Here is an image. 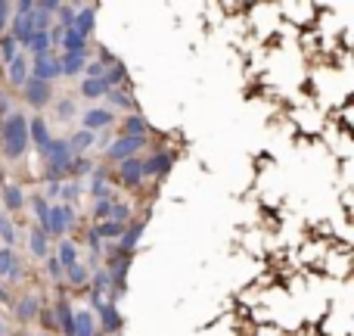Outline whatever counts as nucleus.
Segmentation results:
<instances>
[{
  "instance_id": "4c0bfd02",
  "label": "nucleus",
  "mask_w": 354,
  "mask_h": 336,
  "mask_svg": "<svg viewBox=\"0 0 354 336\" xmlns=\"http://www.w3.org/2000/svg\"><path fill=\"white\" fill-rule=\"evenodd\" d=\"M75 10H78V3H59V25H62V28H68V25H72Z\"/></svg>"
},
{
  "instance_id": "393cba45",
  "label": "nucleus",
  "mask_w": 354,
  "mask_h": 336,
  "mask_svg": "<svg viewBox=\"0 0 354 336\" xmlns=\"http://www.w3.org/2000/svg\"><path fill=\"white\" fill-rule=\"evenodd\" d=\"M93 227H97L100 240H122V233H124V224H118V221H100Z\"/></svg>"
},
{
  "instance_id": "9d476101",
  "label": "nucleus",
  "mask_w": 354,
  "mask_h": 336,
  "mask_svg": "<svg viewBox=\"0 0 354 336\" xmlns=\"http://www.w3.org/2000/svg\"><path fill=\"white\" fill-rule=\"evenodd\" d=\"M112 109H87L84 116H81V125H84V131H106L112 125Z\"/></svg>"
},
{
  "instance_id": "c03bdc74",
  "label": "nucleus",
  "mask_w": 354,
  "mask_h": 336,
  "mask_svg": "<svg viewBox=\"0 0 354 336\" xmlns=\"http://www.w3.org/2000/svg\"><path fill=\"white\" fill-rule=\"evenodd\" d=\"M50 22H53V19H50L47 12H37L35 10V31H50Z\"/></svg>"
},
{
  "instance_id": "c9c22d12",
  "label": "nucleus",
  "mask_w": 354,
  "mask_h": 336,
  "mask_svg": "<svg viewBox=\"0 0 354 336\" xmlns=\"http://www.w3.org/2000/svg\"><path fill=\"white\" fill-rule=\"evenodd\" d=\"M62 274H66V268L59 265V258L47 256V277H50V281H62Z\"/></svg>"
},
{
  "instance_id": "473e14b6",
  "label": "nucleus",
  "mask_w": 354,
  "mask_h": 336,
  "mask_svg": "<svg viewBox=\"0 0 354 336\" xmlns=\"http://www.w3.org/2000/svg\"><path fill=\"white\" fill-rule=\"evenodd\" d=\"M16 47H19V44L12 41L10 35H3V41H0V60H3L6 66H10V62H12V60H16V56H19V53H16Z\"/></svg>"
},
{
  "instance_id": "412c9836",
  "label": "nucleus",
  "mask_w": 354,
  "mask_h": 336,
  "mask_svg": "<svg viewBox=\"0 0 354 336\" xmlns=\"http://www.w3.org/2000/svg\"><path fill=\"white\" fill-rule=\"evenodd\" d=\"M91 147H93V134H91V131H78V134L68 137V150H72V156H84Z\"/></svg>"
},
{
  "instance_id": "49530a36",
  "label": "nucleus",
  "mask_w": 354,
  "mask_h": 336,
  "mask_svg": "<svg viewBox=\"0 0 354 336\" xmlns=\"http://www.w3.org/2000/svg\"><path fill=\"white\" fill-rule=\"evenodd\" d=\"M59 193H62V184L59 181H50L47 184V193H44V196H47V200H59Z\"/></svg>"
},
{
  "instance_id": "f704fd0d",
  "label": "nucleus",
  "mask_w": 354,
  "mask_h": 336,
  "mask_svg": "<svg viewBox=\"0 0 354 336\" xmlns=\"http://www.w3.org/2000/svg\"><path fill=\"white\" fill-rule=\"evenodd\" d=\"M81 196V184L78 181H68V184H62V193H59V200H66V202H75Z\"/></svg>"
},
{
  "instance_id": "ddd939ff",
  "label": "nucleus",
  "mask_w": 354,
  "mask_h": 336,
  "mask_svg": "<svg viewBox=\"0 0 354 336\" xmlns=\"http://www.w3.org/2000/svg\"><path fill=\"white\" fill-rule=\"evenodd\" d=\"M50 141H53V137H50L47 122H44V118H31L28 122V143H35V147L44 153V150L50 147Z\"/></svg>"
},
{
  "instance_id": "dca6fc26",
  "label": "nucleus",
  "mask_w": 354,
  "mask_h": 336,
  "mask_svg": "<svg viewBox=\"0 0 354 336\" xmlns=\"http://www.w3.org/2000/svg\"><path fill=\"white\" fill-rule=\"evenodd\" d=\"M3 209L6 212H22L25 209L22 187H16V184H3Z\"/></svg>"
},
{
  "instance_id": "3c124183",
  "label": "nucleus",
  "mask_w": 354,
  "mask_h": 336,
  "mask_svg": "<svg viewBox=\"0 0 354 336\" xmlns=\"http://www.w3.org/2000/svg\"><path fill=\"white\" fill-rule=\"evenodd\" d=\"M0 336H3V327H0Z\"/></svg>"
},
{
  "instance_id": "c756f323",
  "label": "nucleus",
  "mask_w": 354,
  "mask_h": 336,
  "mask_svg": "<svg viewBox=\"0 0 354 336\" xmlns=\"http://www.w3.org/2000/svg\"><path fill=\"white\" fill-rule=\"evenodd\" d=\"M93 166H91V159L87 156H75L72 162H68V171L66 175H72V177H84V175H91Z\"/></svg>"
},
{
  "instance_id": "aec40b11",
  "label": "nucleus",
  "mask_w": 354,
  "mask_h": 336,
  "mask_svg": "<svg viewBox=\"0 0 354 336\" xmlns=\"http://www.w3.org/2000/svg\"><path fill=\"white\" fill-rule=\"evenodd\" d=\"M106 81L103 78H84L81 81V97H87V100H100V97H106Z\"/></svg>"
},
{
  "instance_id": "6e6552de",
  "label": "nucleus",
  "mask_w": 354,
  "mask_h": 336,
  "mask_svg": "<svg viewBox=\"0 0 354 336\" xmlns=\"http://www.w3.org/2000/svg\"><path fill=\"white\" fill-rule=\"evenodd\" d=\"M44 233L47 237H62V233L68 231V224H66V209L62 206H50V212H47V218H44Z\"/></svg>"
},
{
  "instance_id": "f03ea898",
  "label": "nucleus",
  "mask_w": 354,
  "mask_h": 336,
  "mask_svg": "<svg viewBox=\"0 0 354 336\" xmlns=\"http://www.w3.org/2000/svg\"><path fill=\"white\" fill-rule=\"evenodd\" d=\"M31 78L37 81H53V78H62V66H59V56L56 53H44V56H35V66H31Z\"/></svg>"
},
{
  "instance_id": "2eb2a0df",
  "label": "nucleus",
  "mask_w": 354,
  "mask_h": 336,
  "mask_svg": "<svg viewBox=\"0 0 354 336\" xmlns=\"http://www.w3.org/2000/svg\"><path fill=\"white\" fill-rule=\"evenodd\" d=\"M0 277H6V281H19L22 277V265H19L16 252L12 249H0Z\"/></svg>"
},
{
  "instance_id": "bb28decb",
  "label": "nucleus",
  "mask_w": 354,
  "mask_h": 336,
  "mask_svg": "<svg viewBox=\"0 0 354 336\" xmlns=\"http://www.w3.org/2000/svg\"><path fill=\"white\" fill-rule=\"evenodd\" d=\"M56 258H59L62 268L75 265V262H78V246H75L72 240H62V243H59V256H56Z\"/></svg>"
},
{
  "instance_id": "7c9ffc66",
  "label": "nucleus",
  "mask_w": 354,
  "mask_h": 336,
  "mask_svg": "<svg viewBox=\"0 0 354 336\" xmlns=\"http://www.w3.org/2000/svg\"><path fill=\"white\" fill-rule=\"evenodd\" d=\"M93 196L106 200L109 196V184H106V168H93Z\"/></svg>"
},
{
  "instance_id": "ea45409f",
  "label": "nucleus",
  "mask_w": 354,
  "mask_h": 336,
  "mask_svg": "<svg viewBox=\"0 0 354 336\" xmlns=\"http://www.w3.org/2000/svg\"><path fill=\"white\" fill-rule=\"evenodd\" d=\"M31 206H35V215H37V224H44V218H47V212H50L47 200H44V196H31Z\"/></svg>"
},
{
  "instance_id": "6ab92c4d",
  "label": "nucleus",
  "mask_w": 354,
  "mask_h": 336,
  "mask_svg": "<svg viewBox=\"0 0 354 336\" xmlns=\"http://www.w3.org/2000/svg\"><path fill=\"white\" fill-rule=\"evenodd\" d=\"M75 336H97V321L91 312H75Z\"/></svg>"
},
{
  "instance_id": "b1692460",
  "label": "nucleus",
  "mask_w": 354,
  "mask_h": 336,
  "mask_svg": "<svg viewBox=\"0 0 354 336\" xmlns=\"http://www.w3.org/2000/svg\"><path fill=\"white\" fill-rule=\"evenodd\" d=\"M10 81L19 87L28 81V60H25V56H16V60L10 62Z\"/></svg>"
},
{
  "instance_id": "4468645a",
  "label": "nucleus",
  "mask_w": 354,
  "mask_h": 336,
  "mask_svg": "<svg viewBox=\"0 0 354 336\" xmlns=\"http://www.w3.org/2000/svg\"><path fill=\"white\" fill-rule=\"evenodd\" d=\"M28 249L35 258H47L50 256V246H47V233H44L41 224H31L28 227Z\"/></svg>"
},
{
  "instance_id": "37998d69",
  "label": "nucleus",
  "mask_w": 354,
  "mask_h": 336,
  "mask_svg": "<svg viewBox=\"0 0 354 336\" xmlns=\"http://www.w3.org/2000/svg\"><path fill=\"white\" fill-rule=\"evenodd\" d=\"M72 112H75L72 100H59V103H56V116L59 118H72Z\"/></svg>"
},
{
  "instance_id": "423d86ee",
  "label": "nucleus",
  "mask_w": 354,
  "mask_h": 336,
  "mask_svg": "<svg viewBox=\"0 0 354 336\" xmlns=\"http://www.w3.org/2000/svg\"><path fill=\"white\" fill-rule=\"evenodd\" d=\"M97 312H100V327L106 330V336H118V330L124 327V321H122V315H118L115 302H103Z\"/></svg>"
},
{
  "instance_id": "e433bc0d",
  "label": "nucleus",
  "mask_w": 354,
  "mask_h": 336,
  "mask_svg": "<svg viewBox=\"0 0 354 336\" xmlns=\"http://www.w3.org/2000/svg\"><path fill=\"white\" fill-rule=\"evenodd\" d=\"M12 22V3L10 0H0V35H6V25Z\"/></svg>"
},
{
  "instance_id": "a878e982",
  "label": "nucleus",
  "mask_w": 354,
  "mask_h": 336,
  "mask_svg": "<svg viewBox=\"0 0 354 336\" xmlns=\"http://www.w3.org/2000/svg\"><path fill=\"white\" fill-rule=\"evenodd\" d=\"M25 50H31L35 56L50 53V37H47V31H35V35H31V41L25 44Z\"/></svg>"
},
{
  "instance_id": "39448f33",
  "label": "nucleus",
  "mask_w": 354,
  "mask_h": 336,
  "mask_svg": "<svg viewBox=\"0 0 354 336\" xmlns=\"http://www.w3.org/2000/svg\"><path fill=\"white\" fill-rule=\"evenodd\" d=\"M171 166H174V156L168 153V150H156L147 162H140L143 177H165L168 171H171Z\"/></svg>"
},
{
  "instance_id": "72a5a7b5",
  "label": "nucleus",
  "mask_w": 354,
  "mask_h": 336,
  "mask_svg": "<svg viewBox=\"0 0 354 336\" xmlns=\"http://www.w3.org/2000/svg\"><path fill=\"white\" fill-rule=\"evenodd\" d=\"M112 206H115V202H112L109 196H106V200H97V206H93V218H97V224H100V221H109Z\"/></svg>"
},
{
  "instance_id": "cd10ccee",
  "label": "nucleus",
  "mask_w": 354,
  "mask_h": 336,
  "mask_svg": "<svg viewBox=\"0 0 354 336\" xmlns=\"http://www.w3.org/2000/svg\"><path fill=\"white\" fill-rule=\"evenodd\" d=\"M124 75H128V72H124V66H122V62H112V66L106 69V75H103L106 87H109V91H112V87H118V85H122V81H124Z\"/></svg>"
},
{
  "instance_id": "0eeeda50",
  "label": "nucleus",
  "mask_w": 354,
  "mask_h": 336,
  "mask_svg": "<svg viewBox=\"0 0 354 336\" xmlns=\"http://www.w3.org/2000/svg\"><path fill=\"white\" fill-rule=\"evenodd\" d=\"M93 16H97V6H78V10H75L72 25H68V31H75L78 37H84L87 41V35L93 31Z\"/></svg>"
},
{
  "instance_id": "f8f14e48",
  "label": "nucleus",
  "mask_w": 354,
  "mask_h": 336,
  "mask_svg": "<svg viewBox=\"0 0 354 336\" xmlns=\"http://www.w3.org/2000/svg\"><path fill=\"white\" fill-rule=\"evenodd\" d=\"M53 321H56V327H59L66 336H75V312H72V306H68L66 299H59L56 302V308H53Z\"/></svg>"
},
{
  "instance_id": "09e8293b",
  "label": "nucleus",
  "mask_w": 354,
  "mask_h": 336,
  "mask_svg": "<svg viewBox=\"0 0 354 336\" xmlns=\"http://www.w3.org/2000/svg\"><path fill=\"white\" fill-rule=\"evenodd\" d=\"M6 299H10V296H6V290L0 287V302H3V306H6Z\"/></svg>"
},
{
  "instance_id": "a18cd8bd",
  "label": "nucleus",
  "mask_w": 354,
  "mask_h": 336,
  "mask_svg": "<svg viewBox=\"0 0 354 336\" xmlns=\"http://www.w3.org/2000/svg\"><path fill=\"white\" fill-rule=\"evenodd\" d=\"M35 10L53 16V12H59V0H44V3H35Z\"/></svg>"
},
{
  "instance_id": "20e7f679",
  "label": "nucleus",
  "mask_w": 354,
  "mask_h": 336,
  "mask_svg": "<svg viewBox=\"0 0 354 336\" xmlns=\"http://www.w3.org/2000/svg\"><path fill=\"white\" fill-rule=\"evenodd\" d=\"M140 147H147V137H118V141L106 150V159L124 162V159H131V156H134Z\"/></svg>"
},
{
  "instance_id": "4be33fe9",
  "label": "nucleus",
  "mask_w": 354,
  "mask_h": 336,
  "mask_svg": "<svg viewBox=\"0 0 354 336\" xmlns=\"http://www.w3.org/2000/svg\"><path fill=\"white\" fill-rule=\"evenodd\" d=\"M122 137H147V118L143 116H128L122 125Z\"/></svg>"
},
{
  "instance_id": "c85d7f7f",
  "label": "nucleus",
  "mask_w": 354,
  "mask_h": 336,
  "mask_svg": "<svg viewBox=\"0 0 354 336\" xmlns=\"http://www.w3.org/2000/svg\"><path fill=\"white\" fill-rule=\"evenodd\" d=\"M0 240H3L6 249H12V246H16V227H12V221L6 218L3 212H0Z\"/></svg>"
},
{
  "instance_id": "f3484780",
  "label": "nucleus",
  "mask_w": 354,
  "mask_h": 336,
  "mask_svg": "<svg viewBox=\"0 0 354 336\" xmlns=\"http://www.w3.org/2000/svg\"><path fill=\"white\" fill-rule=\"evenodd\" d=\"M59 66H62V75H68V78H75V75H81V72H84V66H87V56H81V53H62V56H59Z\"/></svg>"
},
{
  "instance_id": "9b49d317",
  "label": "nucleus",
  "mask_w": 354,
  "mask_h": 336,
  "mask_svg": "<svg viewBox=\"0 0 354 336\" xmlns=\"http://www.w3.org/2000/svg\"><path fill=\"white\" fill-rule=\"evenodd\" d=\"M37 312H41V296H37V293H25L22 299H19V306H16V318L22 321V324H28V321L37 318Z\"/></svg>"
},
{
  "instance_id": "8fccbe9b",
  "label": "nucleus",
  "mask_w": 354,
  "mask_h": 336,
  "mask_svg": "<svg viewBox=\"0 0 354 336\" xmlns=\"http://www.w3.org/2000/svg\"><path fill=\"white\" fill-rule=\"evenodd\" d=\"M3 184H6V175H3V168H0V187H3Z\"/></svg>"
},
{
  "instance_id": "5701e85b",
  "label": "nucleus",
  "mask_w": 354,
  "mask_h": 336,
  "mask_svg": "<svg viewBox=\"0 0 354 336\" xmlns=\"http://www.w3.org/2000/svg\"><path fill=\"white\" fill-rule=\"evenodd\" d=\"M59 47L66 50V53H81V56H87V41H84V37H78L75 31H66V35H62V44H59Z\"/></svg>"
},
{
  "instance_id": "7ed1b4c3",
  "label": "nucleus",
  "mask_w": 354,
  "mask_h": 336,
  "mask_svg": "<svg viewBox=\"0 0 354 336\" xmlns=\"http://www.w3.org/2000/svg\"><path fill=\"white\" fill-rule=\"evenodd\" d=\"M25 103L35 106V109H44V106L50 103V97H53V87L47 85V81H37L28 75V81H25Z\"/></svg>"
},
{
  "instance_id": "1a4fd4ad",
  "label": "nucleus",
  "mask_w": 354,
  "mask_h": 336,
  "mask_svg": "<svg viewBox=\"0 0 354 336\" xmlns=\"http://www.w3.org/2000/svg\"><path fill=\"white\" fill-rule=\"evenodd\" d=\"M118 177H122L124 187H140L143 184V168H140V159L131 156V159L118 162Z\"/></svg>"
},
{
  "instance_id": "79ce46f5",
  "label": "nucleus",
  "mask_w": 354,
  "mask_h": 336,
  "mask_svg": "<svg viewBox=\"0 0 354 336\" xmlns=\"http://www.w3.org/2000/svg\"><path fill=\"white\" fill-rule=\"evenodd\" d=\"M103 75H106V66H103V62H87V66H84V78H103Z\"/></svg>"
},
{
  "instance_id": "a211bd4d",
  "label": "nucleus",
  "mask_w": 354,
  "mask_h": 336,
  "mask_svg": "<svg viewBox=\"0 0 354 336\" xmlns=\"http://www.w3.org/2000/svg\"><path fill=\"white\" fill-rule=\"evenodd\" d=\"M62 277H66L72 287H87V283H91V268H87V265H81V262H75V265H68Z\"/></svg>"
},
{
  "instance_id": "58836bf2",
  "label": "nucleus",
  "mask_w": 354,
  "mask_h": 336,
  "mask_svg": "<svg viewBox=\"0 0 354 336\" xmlns=\"http://www.w3.org/2000/svg\"><path fill=\"white\" fill-rule=\"evenodd\" d=\"M128 218H131V206H112V215H109V221H118V224H124L128 227Z\"/></svg>"
},
{
  "instance_id": "a19ab883",
  "label": "nucleus",
  "mask_w": 354,
  "mask_h": 336,
  "mask_svg": "<svg viewBox=\"0 0 354 336\" xmlns=\"http://www.w3.org/2000/svg\"><path fill=\"white\" fill-rule=\"evenodd\" d=\"M87 246H91V252H93V258H100V252H103V240H100V233H97V227H91V233H87Z\"/></svg>"
},
{
  "instance_id": "f257e3e1",
  "label": "nucleus",
  "mask_w": 354,
  "mask_h": 336,
  "mask_svg": "<svg viewBox=\"0 0 354 336\" xmlns=\"http://www.w3.org/2000/svg\"><path fill=\"white\" fill-rule=\"evenodd\" d=\"M0 150L6 159H22L28 150V118L22 112H10L0 128Z\"/></svg>"
},
{
  "instance_id": "2f4dec72",
  "label": "nucleus",
  "mask_w": 354,
  "mask_h": 336,
  "mask_svg": "<svg viewBox=\"0 0 354 336\" xmlns=\"http://www.w3.org/2000/svg\"><path fill=\"white\" fill-rule=\"evenodd\" d=\"M106 100H109V106H115V109H131V97L122 91V87H112V91H106Z\"/></svg>"
},
{
  "instance_id": "de8ad7c7",
  "label": "nucleus",
  "mask_w": 354,
  "mask_h": 336,
  "mask_svg": "<svg viewBox=\"0 0 354 336\" xmlns=\"http://www.w3.org/2000/svg\"><path fill=\"white\" fill-rule=\"evenodd\" d=\"M0 116H10V97L0 94Z\"/></svg>"
}]
</instances>
